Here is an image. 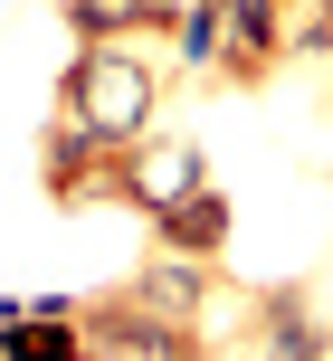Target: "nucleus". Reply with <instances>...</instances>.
Segmentation results:
<instances>
[{"mask_svg": "<svg viewBox=\"0 0 333 361\" xmlns=\"http://www.w3.org/2000/svg\"><path fill=\"white\" fill-rule=\"evenodd\" d=\"M152 105H162V76L133 57V38H86V48L67 57V76H57V114H76L105 152L143 143Z\"/></svg>", "mask_w": 333, "mask_h": 361, "instance_id": "1", "label": "nucleus"}, {"mask_svg": "<svg viewBox=\"0 0 333 361\" xmlns=\"http://www.w3.org/2000/svg\"><path fill=\"white\" fill-rule=\"evenodd\" d=\"M76 343H86L95 361H210L200 333L143 314L133 295H95V305H76Z\"/></svg>", "mask_w": 333, "mask_h": 361, "instance_id": "2", "label": "nucleus"}, {"mask_svg": "<svg viewBox=\"0 0 333 361\" xmlns=\"http://www.w3.org/2000/svg\"><path fill=\"white\" fill-rule=\"evenodd\" d=\"M286 57V0H219V67L229 86H258V76H277Z\"/></svg>", "mask_w": 333, "mask_h": 361, "instance_id": "3", "label": "nucleus"}, {"mask_svg": "<svg viewBox=\"0 0 333 361\" xmlns=\"http://www.w3.org/2000/svg\"><path fill=\"white\" fill-rule=\"evenodd\" d=\"M190 180H200V152H190V143H152V133H143V143L114 152V200L143 209V219L162 209V200H181Z\"/></svg>", "mask_w": 333, "mask_h": 361, "instance_id": "4", "label": "nucleus"}, {"mask_svg": "<svg viewBox=\"0 0 333 361\" xmlns=\"http://www.w3.org/2000/svg\"><path fill=\"white\" fill-rule=\"evenodd\" d=\"M124 295H133L143 314H162V324L200 333V324H210V257H171V247H152V267L133 276Z\"/></svg>", "mask_w": 333, "mask_h": 361, "instance_id": "5", "label": "nucleus"}, {"mask_svg": "<svg viewBox=\"0 0 333 361\" xmlns=\"http://www.w3.org/2000/svg\"><path fill=\"white\" fill-rule=\"evenodd\" d=\"M152 247H171V257H219L229 247V200H219V180H190L181 200H162L152 209Z\"/></svg>", "mask_w": 333, "mask_h": 361, "instance_id": "6", "label": "nucleus"}, {"mask_svg": "<svg viewBox=\"0 0 333 361\" xmlns=\"http://www.w3.org/2000/svg\"><path fill=\"white\" fill-rule=\"evenodd\" d=\"M267 361H324V324L305 314V295H267Z\"/></svg>", "mask_w": 333, "mask_h": 361, "instance_id": "7", "label": "nucleus"}, {"mask_svg": "<svg viewBox=\"0 0 333 361\" xmlns=\"http://www.w3.org/2000/svg\"><path fill=\"white\" fill-rule=\"evenodd\" d=\"M67 29L76 38H143V0H67Z\"/></svg>", "mask_w": 333, "mask_h": 361, "instance_id": "8", "label": "nucleus"}, {"mask_svg": "<svg viewBox=\"0 0 333 361\" xmlns=\"http://www.w3.org/2000/svg\"><path fill=\"white\" fill-rule=\"evenodd\" d=\"M171 38H181V67H219V0H190Z\"/></svg>", "mask_w": 333, "mask_h": 361, "instance_id": "9", "label": "nucleus"}, {"mask_svg": "<svg viewBox=\"0 0 333 361\" xmlns=\"http://www.w3.org/2000/svg\"><path fill=\"white\" fill-rule=\"evenodd\" d=\"M181 10H190V0H143V19H152V29H171Z\"/></svg>", "mask_w": 333, "mask_h": 361, "instance_id": "10", "label": "nucleus"}, {"mask_svg": "<svg viewBox=\"0 0 333 361\" xmlns=\"http://www.w3.org/2000/svg\"><path fill=\"white\" fill-rule=\"evenodd\" d=\"M76 361H95V352H76Z\"/></svg>", "mask_w": 333, "mask_h": 361, "instance_id": "11", "label": "nucleus"}]
</instances>
